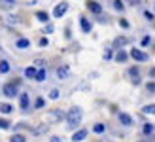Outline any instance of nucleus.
Instances as JSON below:
<instances>
[{"mask_svg":"<svg viewBox=\"0 0 155 142\" xmlns=\"http://www.w3.org/2000/svg\"><path fill=\"white\" fill-rule=\"evenodd\" d=\"M66 123H68L70 129H76L78 125L81 123V110L80 108H72L70 112H68V116H66Z\"/></svg>","mask_w":155,"mask_h":142,"instance_id":"f257e3e1","label":"nucleus"},{"mask_svg":"<svg viewBox=\"0 0 155 142\" xmlns=\"http://www.w3.org/2000/svg\"><path fill=\"white\" fill-rule=\"evenodd\" d=\"M66 10H68V4H66V2H61V4L55 6V10H53V15H55V17H63V15L66 13Z\"/></svg>","mask_w":155,"mask_h":142,"instance_id":"f03ea898","label":"nucleus"},{"mask_svg":"<svg viewBox=\"0 0 155 142\" xmlns=\"http://www.w3.org/2000/svg\"><path fill=\"white\" fill-rule=\"evenodd\" d=\"M130 57H133L134 61H138V63H144L146 59H148V55H146L144 51H140V49H136V47H134V49L130 51Z\"/></svg>","mask_w":155,"mask_h":142,"instance_id":"7ed1b4c3","label":"nucleus"},{"mask_svg":"<svg viewBox=\"0 0 155 142\" xmlns=\"http://www.w3.org/2000/svg\"><path fill=\"white\" fill-rule=\"evenodd\" d=\"M87 135H89L87 129H80L78 133H74V135H72V142H81L83 138H87Z\"/></svg>","mask_w":155,"mask_h":142,"instance_id":"20e7f679","label":"nucleus"},{"mask_svg":"<svg viewBox=\"0 0 155 142\" xmlns=\"http://www.w3.org/2000/svg\"><path fill=\"white\" fill-rule=\"evenodd\" d=\"M4 95H8V97H15V95H17V85L15 83H6L4 85Z\"/></svg>","mask_w":155,"mask_h":142,"instance_id":"39448f33","label":"nucleus"},{"mask_svg":"<svg viewBox=\"0 0 155 142\" xmlns=\"http://www.w3.org/2000/svg\"><path fill=\"white\" fill-rule=\"evenodd\" d=\"M87 8H89V10L93 12V13H100V12H102V6H100L98 2H93V0H89V2H87Z\"/></svg>","mask_w":155,"mask_h":142,"instance_id":"423d86ee","label":"nucleus"},{"mask_svg":"<svg viewBox=\"0 0 155 142\" xmlns=\"http://www.w3.org/2000/svg\"><path fill=\"white\" fill-rule=\"evenodd\" d=\"M57 78L59 80H66L68 78V66H59L57 68Z\"/></svg>","mask_w":155,"mask_h":142,"instance_id":"0eeeda50","label":"nucleus"},{"mask_svg":"<svg viewBox=\"0 0 155 142\" xmlns=\"http://www.w3.org/2000/svg\"><path fill=\"white\" fill-rule=\"evenodd\" d=\"M129 76H130V78H133V80H134L136 83H138V82H140V70H138L136 66H133V68H130V70H129Z\"/></svg>","mask_w":155,"mask_h":142,"instance_id":"6e6552de","label":"nucleus"},{"mask_svg":"<svg viewBox=\"0 0 155 142\" xmlns=\"http://www.w3.org/2000/svg\"><path fill=\"white\" fill-rule=\"evenodd\" d=\"M19 104H21V108H23V110H27V108H28V95H27V93H23V95H21Z\"/></svg>","mask_w":155,"mask_h":142,"instance_id":"1a4fd4ad","label":"nucleus"},{"mask_svg":"<svg viewBox=\"0 0 155 142\" xmlns=\"http://www.w3.org/2000/svg\"><path fill=\"white\" fill-rule=\"evenodd\" d=\"M119 121H121L123 125H133V120H130L129 114H119Z\"/></svg>","mask_w":155,"mask_h":142,"instance_id":"9d476101","label":"nucleus"},{"mask_svg":"<svg viewBox=\"0 0 155 142\" xmlns=\"http://www.w3.org/2000/svg\"><path fill=\"white\" fill-rule=\"evenodd\" d=\"M15 6V0H0V8H6V10H12Z\"/></svg>","mask_w":155,"mask_h":142,"instance_id":"9b49d317","label":"nucleus"},{"mask_svg":"<svg viewBox=\"0 0 155 142\" xmlns=\"http://www.w3.org/2000/svg\"><path fill=\"white\" fill-rule=\"evenodd\" d=\"M36 74H38V70H36L34 66L25 68V78H36Z\"/></svg>","mask_w":155,"mask_h":142,"instance_id":"f8f14e48","label":"nucleus"},{"mask_svg":"<svg viewBox=\"0 0 155 142\" xmlns=\"http://www.w3.org/2000/svg\"><path fill=\"white\" fill-rule=\"evenodd\" d=\"M80 23H81V30H83V32H91V25H89V21H87V19L81 17Z\"/></svg>","mask_w":155,"mask_h":142,"instance_id":"ddd939ff","label":"nucleus"},{"mask_svg":"<svg viewBox=\"0 0 155 142\" xmlns=\"http://www.w3.org/2000/svg\"><path fill=\"white\" fill-rule=\"evenodd\" d=\"M49 117H51V121H57L59 117H64V114L61 112V110H53V112L49 114Z\"/></svg>","mask_w":155,"mask_h":142,"instance_id":"4468645a","label":"nucleus"},{"mask_svg":"<svg viewBox=\"0 0 155 142\" xmlns=\"http://www.w3.org/2000/svg\"><path fill=\"white\" fill-rule=\"evenodd\" d=\"M15 44H17V47H21V49H25V47H28V46H30V42L27 40V38H19V40L15 42Z\"/></svg>","mask_w":155,"mask_h":142,"instance_id":"2eb2a0df","label":"nucleus"},{"mask_svg":"<svg viewBox=\"0 0 155 142\" xmlns=\"http://www.w3.org/2000/svg\"><path fill=\"white\" fill-rule=\"evenodd\" d=\"M127 59H129V55H127L125 51H119L117 55H115V61H117V63H125Z\"/></svg>","mask_w":155,"mask_h":142,"instance_id":"dca6fc26","label":"nucleus"},{"mask_svg":"<svg viewBox=\"0 0 155 142\" xmlns=\"http://www.w3.org/2000/svg\"><path fill=\"white\" fill-rule=\"evenodd\" d=\"M8 70H10V65H8V61H0V72L6 74Z\"/></svg>","mask_w":155,"mask_h":142,"instance_id":"f3484780","label":"nucleus"},{"mask_svg":"<svg viewBox=\"0 0 155 142\" xmlns=\"http://www.w3.org/2000/svg\"><path fill=\"white\" fill-rule=\"evenodd\" d=\"M36 17L40 19V21H44V23H48V19H49V15L45 13V12H38V13H36Z\"/></svg>","mask_w":155,"mask_h":142,"instance_id":"a211bd4d","label":"nucleus"},{"mask_svg":"<svg viewBox=\"0 0 155 142\" xmlns=\"http://www.w3.org/2000/svg\"><path fill=\"white\" fill-rule=\"evenodd\" d=\"M144 114H153L155 116V104H148V106H144Z\"/></svg>","mask_w":155,"mask_h":142,"instance_id":"6ab92c4d","label":"nucleus"},{"mask_svg":"<svg viewBox=\"0 0 155 142\" xmlns=\"http://www.w3.org/2000/svg\"><path fill=\"white\" fill-rule=\"evenodd\" d=\"M112 4H114V8H115L117 12H123V8H125V6H123V2H121V0H112Z\"/></svg>","mask_w":155,"mask_h":142,"instance_id":"aec40b11","label":"nucleus"},{"mask_svg":"<svg viewBox=\"0 0 155 142\" xmlns=\"http://www.w3.org/2000/svg\"><path fill=\"white\" fill-rule=\"evenodd\" d=\"M45 76H48V74H45V70H38L36 80H38V82H44V80H45Z\"/></svg>","mask_w":155,"mask_h":142,"instance_id":"412c9836","label":"nucleus"},{"mask_svg":"<svg viewBox=\"0 0 155 142\" xmlns=\"http://www.w3.org/2000/svg\"><path fill=\"white\" fill-rule=\"evenodd\" d=\"M0 112H2V114H10L12 112V106L10 104H0Z\"/></svg>","mask_w":155,"mask_h":142,"instance_id":"4be33fe9","label":"nucleus"},{"mask_svg":"<svg viewBox=\"0 0 155 142\" xmlns=\"http://www.w3.org/2000/svg\"><path fill=\"white\" fill-rule=\"evenodd\" d=\"M151 133H153V125L151 123H146L144 125V135H151Z\"/></svg>","mask_w":155,"mask_h":142,"instance_id":"5701e85b","label":"nucleus"},{"mask_svg":"<svg viewBox=\"0 0 155 142\" xmlns=\"http://www.w3.org/2000/svg\"><path fill=\"white\" fill-rule=\"evenodd\" d=\"M10 142H25V137H23V135H13L10 138Z\"/></svg>","mask_w":155,"mask_h":142,"instance_id":"b1692460","label":"nucleus"},{"mask_svg":"<svg viewBox=\"0 0 155 142\" xmlns=\"http://www.w3.org/2000/svg\"><path fill=\"white\" fill-rule=\"evenodd\" d=\"M44 104H45V100H44L42 97H38L36 102H34V106H36V108H44Z\"/></svg>","mask_w":155,"mask_h":142,"instance_id":"393cba45","label":"nucleus"},{"mask_svg":"<svg viewBox=\"0 0 155 142\" xmlns=\"http://www.w3.org/2000/svg\"><path fill=\"white\" fill-rule=\"evenodd\" d=\"M93 131H95V133H98V135H100V133H104V125H102V123H97V125H95V129H93Z\"/></svg>","mask_w":155,"mask_h":142,"instance_id":"a878e982","label":"nucleus"},{"mask_svg":"<svg viewBox=\"0 0 155 142\" xmlns=\"http://www.w3.org/2000/svg\"><path fill=\"white\" fill-rule=\"evenodd\" d=\"M119 27L121 29H129V21L127 19H119Z\"/></svg>","mask_w":155,"mask_h":142,"instance_id":"bb28decb","label":"nucleus"},{"mask_svg":"<svg viewBox=\"0 0 155 142\" xmlns=\"http://www.w3.org/2000/svg\"><path fill=\"white\" fill-rule=\"evenodd\" d=\"M38 44H40V47H45V46L49 44V40H48V38H40V42H38Z\"/></svg>","mask_w":155,"mask_h":142,"instance_id":"cd10ccee","label":"nucleus"},{"mask_svg":"<svg viewBox=\"0 0 155 142\" xmlns=\"http://www.w3.org/2000/svg\"><path fill=\"white\" fill-rule=\"evenodd\" d=\"M150 44H151V40H150V36H144V38H142V46L146 47V46H150Z\"/></svg>","mask_w":155,"mask_h":142,"instance_id":"c85d7f7f","label":"nucleus"},{"mask_svg":"<svg viewBox=\"0 0 155 142\" xmlns=\"http://www.w3.org/2000/svg\"><path fill=\"white\" fill-rule=\"evenodd\" d=\"M49 97H51V99H57V97H59V91H57V89H51V91H49Z\"/></svg>","mask_w":155,"mask_h":142,"instance_id":"c756f323","label":"nucleus"},{"mask_svg":"<svg viewBox=\"0 0 155 142\" xmlns=\"http://www.w3.org/2000/svg\"><path fill=\"white\" fill-rule=\"evenodd\" d=\"M0 127H2V129H8V127H10V123H8L6 120H0Z\"/></svg>","mask_w":155,"mask_h":142,"instance_id":"7c9ffc66","label":"nucleus"},{"mask_svg":"<svg viewBox=\"0 0 155 142\" xmlns=\"http://www.w3.org/2000/svg\"><path fill=\"white\" fill-rule=\"evenodd\" d=\"M115 44H117V46H125L127 40H125V38H117V40H115Z\"/></svg>","mask_w":155,"mask_h":142,"instance_id":"2f4dec72","label":"nucleus"},{"mask_svg":"<svg viewBox=\"0 0 155 142\" xmlns=\"http://www.w3.org/2000/svg\"><path fill=\"white\" fill-rule=\"evenodd\" d=\"M148 91H153V93H155V83H153V82L148 83Z\"/></svg>","mask_w":155,"mask_h":142,"instance_id":"473e14b6","label":"nucleus"},{"mask_svg":"<svg viewBox=\"0 0 155 142\" xmlns=\"http://www.w3.org/2000/svg\"><path fill=\"white\" fill-rule=\"evenodd\" d=\"M104 59L108 61V59H112V51L110 49H106V53H104Z\"/></svg>","mask_w":155,"mask_h":142,"instance_id":"72a5a7b5","label":"nucleus"},{"mask_svg":"<svg viewBox=\"0 0 155 142\" xmlns=\"http://www.w3.org/2000/svg\"><path fill=\"white\" fill-rule=\"evenodd\" d=\"M125 2H129L130 6H136V4H138V0H125Z\"/></svg>","mask_w":155,"mask_h":142,"instance_id":"f704fd0d","label":"nucleus"},{"mask_svg":"<svg viewBox=\"0 0 155 142\" xmlns=\"http://www.w3.org/2000/svg\"><path fill=\"white\" fill-rule=\"evenodd\" d=\"M51 142H63V140H61L59 137H53V138H51Z\"/></svg>","mask_w":155,"mask_h":142,"instance_id":"c9c22d12","label":"nucleus"},{"mask_svg":"<svg viewBox=\"0 0 155 142\" xmlns=\"http://www.w3.org/2000/svg\"><path fill=\"white\" fill-rule=\"evenodd\" d=\"M150 76H153V78H155V66H153V68H150Z\"/></svg>","mask_w":155,"mask_h":142,"instance_id":"e433bc0d","label":"nucleus"}]
</instances>
